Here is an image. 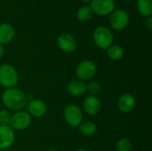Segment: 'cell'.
Here are the masks:
<instances>
[{"label":"cell","mask_w":152,"mask_h":151,"mask_svg":"<svg viewBox=\"0 0 152 151\" xmlns=\"http://www.w3.org/2000/svg\"><path fill=\"white\" fill-rule=\"evenodd\" d=\"M2 101L7 109L19 111L27 105L28 99L26 93H24L21 90L13 87L6 89L3 93Z\"/></svg>","instance_id":"1"},{"label":"cell","mask_w":152,"mask_h":151,"mask_svg":"<svg viewBox=\"0 0 152 151\" xmlns=\"http://www.w3.org/2000/svg\"><path fill=\"white\" fill-rule=\"evenodd\" d=\"M93 40L100 49L107 50L110 45H112L114 36L109 28L105 26H99L93 33Z\"/></svg>","instance_id":"2"},{"label":"cell","mask_w":152,"mask_h":151,"mask_svg":"<svg viewBox=\"0 0 152 151\" xmlns=\"http://www.w3.org/2000/svg\"><path fill=\"white\" fill-rule=\"evenodd\" d=\"M19 81V75L14 67L10 64L0 66V85L6 89L13 88Z\"/></svg>","instance_id":"3"},{"label":"cell","mask_w":152,"mask_h":151,"mask_svg":"<svg viewBox=\"0 0 152 151\" xmlns=\"http://www.w3.org/2000/svg\"><path fill=\"white\" fill-rule=\"evenodd\" d=\"M63 117L67 124L72 127H77L83 122V112L76 104H69L63 110Z\"/></svg>","instance_id":"4"},{"label":"cell","mask_w":152,"mask_h":151,"mask_svg":"<svg viewBox=\"0 0 152 151\" xmlns=\"http://www.w3.org/2000/svg\"><path fill=\"white\" fill-rule=\"evenodd\" d=\"M31 124V117L30 115L22 110H19L16 113L11 116L9 126L12 130L21 131L27 129Z\"/></svg>","instance_id":"5"},{"label":"cell","mask_w":152,"mask_h":151,"mask_svg":"<svg viewBox=\"0 0 152 151\" xmlns=\"http://www.w3.org/2000/svg\"><path fill=\"white\" fill-rule=\"evenodd\" d=\"M129 14L122 9L114 10L110 17V25L113 29L123 30L129 24Z\"/></svg>","instance_id":"6"},{"label":"cell","mask_w":152,"mask_h":151,"mask_svg":"<svg viewBox=\"0 0 152 151\" xmlns=\"http://www.w3.org/2000/svg\"><path fill=\"white\" fill-rule=\"evenodd\" d=\"M97 71L96 65L92 61H83L77 66L76 75L81 81H86L92 79Z\"/></svg>","instance_id":"7"},{"label":"cell","mask_w":152,"mask_h":151,"mask_svg":"<svg viewBox=\"0 0 152 151\" xmlns=\"http://www.w3.org/2000/svg\"><path fill=\"white\" fill-rule=\"evenodd\" d=\"M90 8L97 15H108L115 10L114 0H91Z\"/></svg>","instance_id":"8"},{"label":"cell","mask_w":152,"mask_h":151,"mask_svg":"<svg viewBox=\"0 0 152 151\" xmlns=\"http://www.w3.org/2000/svg\"><path fill=\"white\" fill-rule=\"evenodd\" d=\"M57 45L62 52L70 53L77 49V43L76 38L71 34L63 33L61 34L57 38Z\"/></svg>","instance_id":"9"},{"label":"cell","mask_w":152,"mask_h":151,"mask_svg":"<svg viewBox=\"0 0 152 151\" xmlns=\"http://www.w3.org/2000/svg\"><path fill=\"white\" fill-rule=\"evenodd\" d=\"M15 134L9 125H0V150H7L13 144Z\"/></svg>","instance_id":"10"},{"label":"cell","mask_w":152,"mask_h":151,"mask_svg":"<svg viewBox=\"0 0 152 151\" xmlns=\"http://www.w3.org/2000/svg\"><path fill=\"white\" fill-rule=\"evenodd\" d=\"M28 114L35 117H42L47 112L46 104L41 100H31L27 106Z\"/></svg>","instance_id":"11"},{"label":"cell","mask_w":152,"mask_h":151,"mask_svg":"<svg viewBox=\"0 0 152 151\" xmlns=\"http://www.w3.org/2000/svg\"><path fill=\"white\" fill-rule=\"evenodd\" d=\"M135 104H136V101H135L134 97L131 93H128L122 94L118 98V102H117L118 109L123 113L131 112L134 109Z\"/></svg>","instance_id":"12"},{"label":"cell","mask_w":152,"mask_h":151,"mask_svg":"<svg viewBox=\"0 0 152 151\" xmlns=\"http://www.w3.org/2000/svg\"><path fill=\"white\" fill-rule=\"evenodd\" d=\"M83 108L85 112L89 116L97 115L102 108V103L100 100L94 95H89L86 98L83 103Z\"/></svg>","instance_id":"13"},{"label":"cell","mask_w":152,"mask_h":151,"mask_svg":"<svg viewBox=\"0 0 152 151\" xmlns=\"http://www.w3.org/2000/svg\"><path fill=\"white\" fill-rule=\"evenodd\" d=\"M15 35L13 27L9 23L0 24V44H8L12 40Z\"/></svg>","instance_id":"14"},{"label":"cell","mask_w":152,"mask_h":151,"mask_svg":"<svg viewBox=\"0 0 152 151\" xmlns=\"http://www.w3.org/2000/svg\"><path fill=\"white\" fill-rule=\"evenodd\" d=\"M67 91L72 96H81L86 92V85L81 80L73 79L67 85Z\"/></svg>","instance_id":"15"},{"label":"cell","mask_w":152,"mask_h":151,"mask_svg":"<svg viewBox=\"0 0 152 151\" xmlns=\"http://www.w3.org/2000/svg\"><path fill=\"white\" fill-rule=\"evenodd\" d=\"M78 127H79V133L86 137L93 136L94 134H95L97 131V125L91 121L82 122Z\"/></svg>","instance_id":"16"},{"label":"cell","mask_w":152,"mask_h":151,"mask_svg":"<svg viewBox=\"0 0 152 151\" xmlns=\"http://www.w3.org/2000/svg\"><path fill=\"white\" fill-rule=\"evenodd\" d=\"M136 5L142 15L150 17L152 14V0H137Z\"/></svg>","instance_id":"17"},{"label":"cell","mask_w":152,"mask_h":151,"mask_svg":"<svg viewBox=\"0 0 152 151\" xmlns=\"http://www.w3.org/2000/svg\"><path fill=\"white\" fill-rule=\"evenodd\" d=\"M107 54L112 61H120L124 56V50L118 44H112L107 49Z\"/></svg>","instance_id":"18"},{"label":"cell","mask_w":152,"mask_h":151,"mask_svg":"<svg viewBox=\"0 0 152 151\" xmlns=\"http://www.w3.org/2000/svg\"><path fill=\"white\" fill-rule=\"evenodd\" d=\"M93 17V12L90 6H82L77 11V18L80 21H88Z\"/></svg>","instance_id":"19"},{"label":"cell","mask_w":152,"mask_h":151,"mask_svg":"<svg viewBox=\"0 0 152 151\" xmlns=\"http://www.w3.org/2000/svg\"><path fill=\"white\" fill-rule=\"evenodd\" d=\"M132 147L133 146L131 141L126 138H122L118 140L116 144V149L118 151H131Z\"/></svg>","instance_id":"20"},{"label":"cell","mask_w":152,"mask_h":151,"mask_svg":"<svg viewBox=\"0 0 152 151\" xmlns=\"http://www.w3.org/2000/svg\"><path fill=\"white\" fill-rule=\"evenodd\" d=\"M86 92L90 93V95H96L102 90L101 84L97 81H90L87 85H86Z\"/></svg>","instance_id":"21"},{"label":"cell","mask_w":152,"mask_h":151,"mask_svg":"<svg viewBox=\"0 0 152 151\" xmlns=\"http://www.w3.org/2000/svg\"><path fill=\"white\" fill-rule=\"evenodd\" d=\"M11 114L7 109H1L0 110V125H9Z\"/></svg>","instance_id":"22"},{"label":"cell","mask_w":152,"mask_h":151,"mask_svg":"<svg viewBox=\"0 0 152 151\" xmlns=\"http://www.w3.org/2000/svg\"><path fill=\"white\" fill-rule=\"evenodd\" d=\"M146 25H147V27H148V28L151 30L152 28V18L150 16L149 18H148V20H147V21H146Z\"/></svg>","instance_id":"23"},{"label":"cell","mask_w":152,"mask_h":151,"mask_svg":"<svg viewBox=\"0 0 152 151\" xmlns=\"http://www.w3.org/2000/svg\"><path fill=\"white\" fill-rule=\"evenodd\" d=\"M4 53V48L3 44H0V58L3 57Z\"/></svg>","instance_id":"24"},{"label":"cell","mask_w":152,"mask_h":151,"mask_svg":"<svg viewBox=\"0 0 152 151\" xmlns=\"http://www.w3.org/2000/svg\"><path fill=\"white\" fill-rule=\"evenodd\" d=\"M76 151H88L87 150H86V149H78V150H77Z\"/></svg>","instance_id":"25"},{"label":"cell","mask_w":152,"mask_h":151,"mask_svg":"<svg viewBox=\"0 0 152 151\" xmlns=\"http://www.w3.org/2000/svg\"><path fill=\"white\" fill-rule=\"evenodd\" d=\"M81 2L83 3H88V2H91V0H80Z\"/></svg>","instance_id":"26"},{"label":"cell","mask_w":152,"mask_h":151,"mask_svg":"<svg viewBox=\"0 0 152 151\" xmlns=\"http://www.w3.org/2000/svg\"><path fill=\"white\" fill-rule=\"evenodd\" d=\"M47 151H58L57 150H55V149H50V150H48Z\"/></svg>","instance_id":"27"}]
</instances>
